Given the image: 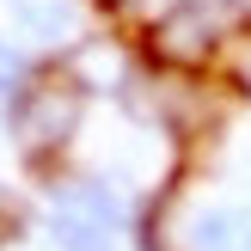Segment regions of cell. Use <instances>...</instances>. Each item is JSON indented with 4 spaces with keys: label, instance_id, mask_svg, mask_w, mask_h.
I'll list each match as a JSON object with an SVG mask.
<instances>
[{
    "label": "cell",
    "instance_id": "cell-1",
    "mask_svg": "<svg viewBox=\"0 0 251 251\" xmlns=\"http://www.w3.org/2000/svg\"><path fill=\"white\" fill-rule=\"evenodd\" d=\"M86 208H92V215H104V202H98V196H86ZM92 215H80V208H61V215H55V239L68 245V251H110L104 221H92Z\"/></svg>",
    "mask_w": 251,
    "mask_h": 251
},
{
    "label": "cell",
    "instance_id": "cell-2",
    "mask_svg": "<svg viewBox=\"0 0 251 251\" xmlns=\"http://www.w3.org/2000/svg\"><path fill=\"white\" fill-rule=\"evenodd\" d=\"M196 251H245V221L227 208H208L196 221Z\"/></svg>",
    "mask_w": 251,
    "mask_h": 251
},
{
    "label": "cell",
    "instance_id": "cell-3",
    "mask_svg": "<svg viewBox=\"0 0 251 251\" xmlns=\"http://www.w3.org/2000/svg\"><path fill=\"white\" fill-rule=\"evenodd\" d=\"M19 19H25V25H37V31H49V37L68 31V12H61V6H25Z\"/></svg>",
    "mask_w": 251,
    "mask_h": 251
},
{
    "label": "cell",
    "instance_id": "cell-4",
    "mask_svg": "<svg viewBox=\"0 0 251 251\" xmlns=\"http://www.w3.org/2000/svg\"><path fill=\"white\" fill-rule=\"evenodd\" d=\"M12 80H19V55L0 43V92H12Z\"/></svg>",
    "mask_w": 251,
    "mask_h": 251
}]
</instances>
